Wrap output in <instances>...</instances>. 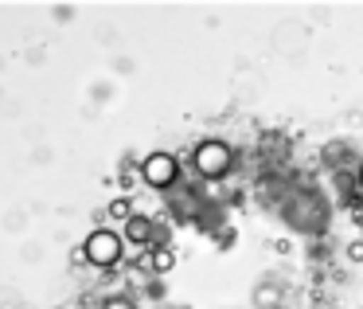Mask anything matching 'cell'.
<instances>
[{
  "mask_svg": "<svg viewBox=\"0 0 363 309\" xmlns=\"http://www.w3.org/2000/svg\"><path fill=\"white\" fill-rule=\"evenodd\" d=\"M79 254H82V262H90L98 270H113L121 262V254H125V243H121V235L113 227H94Z\"/></svg>",
  "mask_w": 363,
  "mask_h": 309,
  "instance_id": "1",
  "label": "cell"
},
{
  "mask_svg": "<svg viewBox=\"0 0 363 309\" xmlns=\"http://www.w3.org/2000/svg\"><path fill=\"white\" fill-rule=\"evenodd\" d=\"M98 309H137V301L125 298V293H113V298H106Z\"/></svg>",
  "mask_w": 363,
  "mask_h": 309,
  "instance_id": "8",
  "label": "cell"
},
{
  "mask_svg": "<svg viewBox=\"0 0 363 309\" xmlns=\"http://www.w3.org/2000/svg\"><path fill=\"white\" fill-rule=\"evenodd\" d=\"M149 262H152V274H168V270L176 266V251L172 246H152Z\"/></svg>",
  "mask_w": 363,
  "mask_h": 309,
  "instance_id": "5",
  "label": "cell"
},
{
  "mask_svg": "<svg viewBox=\"0 0 363 309\" xmlns=\"http://www.w3.org/2000/svg\"><path fill=\"white\" fill-rule=\"evenodd\" d=\"M347 259H352V262H363V243H347Z\"/></svg>",
  "mask_w": 363,
  "mask_h": 309,
  "instance_id": "9",
  "label": "cell"
},
{
  "mask_svg": "<svg viewBox=\"0 0 363 309\" xmlns=\"http://www.w3.org/2000/svg\"><path fill=\"white\" fill-rule=\"evenodd\" d=\"M355 184H359V192H363V165H359V173H355Z\"/></svg>",
  "mask_w": 363,
  "mask_h": 309,
  "instance_id": "10",
  "label": "cell"
},
{
  "mask_svg": "<svg viewBox=\"0 0 363 309\" xmlns=\"http://www.w3.org/2000/svg\"><path fill=\"white\" fill-rule=\"evenodd\" d=\"M254 305H262V309H277V305H281V290H277L274 282L258 286V290H254Z\"/></svg>",
  "mask_w": 363,
  "mask_h": 309,
  "instance_id": "6",
  "label": "cell"
},
{
  "mask_svg": "<svg viewBox=\"0 0 363 309\" xmlns=\"http://www.w3.org/2000/svg\"><path fill=\"white\" fill-rule=\"evenodd\" d=\"M137 176H141L152 192H172L176 184H180V161H176L172 153H164V149H152L149 157L141 161Z\"/></svg>",
  "mask_w": 363,
  "mask_h": 309,
  "instance_id": "3",
  "label": "cell"
},
{
  "mask_svg": "<svg viewBox=\"0 0 363 309\" xmlns=\"http://www.w3.org/2000/svg\"><path fill=\"white\" fill-rule=\"evenodd\" d=\"M359 227H363V207H359Z\"/></svg>",
  "mask_w": 363,
  "mask_h": 309,
  "instance_id": "11",
  "label": "cell"
},
{
  "mask_svg": "<svg viewBox=\"0 0 363 309\" xmlns=\"http://www.w3.org/2000/svg\"><path fill=\"white\" fill-rule=\"evenodd\" d=\"M230 165H235V149H230L227 141H219V137H207V141H199L196 149H191V168H196L203 180L227 176Z\"/></svg>",
  "mask_w": 363,
  "mask_h": 309,
  "instance_id": "2",
  "label": "cell"
},
{
  "mask_svg": "<svg viewBox=\"0 0 363 309\" xmlns=\"http://www.w3.org/2000/svg\"><path fill=\"white\" fill-rule=\"evenodd\" d=\"M106 215H110V219H118V223H125L129 215H133V204H129L125 196H118V200H110V207H106Z\"/></svg>",
  "mask_w": 363,
  "mask_h": 309,
  "instance_id": "7",
  "label": "cell"
},
{
  "mask_svg": "<svg viewBox=\"0 0 363 309\" xmlns=\"http://www.w3.org/2000/svg\"><path fill=\"white\" fill-rule=\"evenodd\" d=\"M118 235H121V243H125V246L133 243V246H141V251H149V239H152V219H149V215H141V212H133L125 223H121V231H118Z\"/></svg>",
  "mask_w": 363,
  "mask_h": 309,
  "instance_id": "4",
  "label": "cell"
}]
</instances>
